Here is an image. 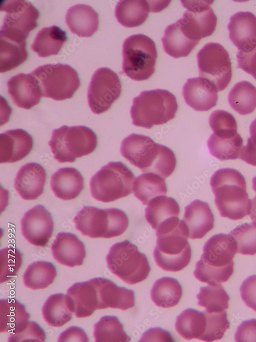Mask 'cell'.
<instances>
[{
  "label": "cell",
  "instance_id": "cell-1",
  "mask_svg": "<svg viewBox=\"0 0 256 342\" xmlns=\"http://www.w3.org/2000/svg\"><path fill=\"white\" fill-rule=\"evenodd\" d=\"M120 153L142 172L155 173L163 178L169 176L176 166L171 149L144 135L132 133L125 137L121 142Z\"/></svg>",
  "mask_w": 256,
  "mask_h": 342
},
{
  "label": "cell",
  "instance_id": "cell-2",
  "mask_svg": "<svg viewBox=\"0 0 256 342\" xmlns=\"http://www.w3.org/2000/svg\"><path fill=\"white\" fill-rule=\"evenodd\" d=\"M210 185L222 217L239 220L249 215L251 199L246 191L245 178L239 171L231 168L218 170L211 176Z\"/></svg>",
  "mask_w": 256,
  "mask_h": 342
},
{
  "label": "cell",
  "instance_id": "cell-3",
  "mask_svg": "<svg viewBox=\"0 0 256 342\" xmlns=\"http://www.w3.org/2000/svg\"><path fill=\"white\" fill-rule=\"evenodd\" d=\"M203 251L196 264L195 277L208 284L226 281L233 272L232 259L237 251L234 239L229 234H215L205 243Z\"/></svg>",
  "mask_w": 256,
  "mask_h": 342
},
{
  "label": "cell",
  "instance_id": "cell-4",
  "mask_svg": "<svg viewBox=\"0 0 256 342\" xmlns=\"http://www.w3.org/2000/svg\"><path fill=\"white\" fill-rule=\"evenodd\" d=\"M178 104L175 96L160 89L143 91L133 100L132 124L146 129L167 123L175 116Z\"/></svg>",
  "mask_w": 256,
  "mask_h": 342
},
{
  "label": "cell",
  "instance_id": "cell-5",
  "mask_svg": "<svg viewBox=\"0 0 256 342\" xmlns=\"http://www.w3.org/2000/svg\"><path fill=\"white\" fill-rule=\"evenodd\" d=\"M73 220L76 229L91 238L118 236L129 225V218L125 212L115 208L101 209L84 206L77 212Z\"/></svg>",
  "mask_w": 256,
  "mask_h": 342
},
{
  "label": "cell",
  "instance_id": "cell-6",
  "mask_svg": "<svg viewBox=\"0 0 256 342\" xmlns=\"http://www.w3.org/2000/svg\"><path fill=\"white\" fill-rule=\"evenodd\" d=\"M157 242L154 250L156 264L171 272L180 271L189 264L191 255L186 229L182 220L168 229L156 232Z\"/></svg>",
  "mask_w": 256,
  "mask_h": 342
},
{
  "label": "cell",
  "instance_id": "cell-7",
  "mask_svg": "<svg viewBox=\"0 0 256 342\" xmlns=\"http://www.w3.org/2000/svg\"><path fill=\"white\" fill-rule=\"evenodd\" d=\"M48 145L58 162L73 163L76 158L93 152L97 145V138L87 127L64 125L53 130Z\"/></svg>",
  "mask_w": 256,
  "mask_h": 342
},
{
  "label": "cell",
  "instance_id": "cell-8",
  "mask_svg": "<svg viewBox=\"0 0 256 342\" xmlns=\"http://www.w3.org/2000/svg\"><path fill=\"white\" fill-rule=\"evenodd\" d=\"M135 178L132 171L122 162H110L91 177V195L103 203L127 196L132 193Z\"/></svg>",
  "mask_w": 256,
  "mask_h": 342
},
{
  "label": "cell",
  "instance_id": "cell-9",
  "mask_svg": "<svg viewBox=\"0 0 256 342\" xmlns=\"http://www.w3.org/2000/svg\"><path fill=\"white\" fill-rule=\"evenodd\" d=\"M106 261L111 272L129 285L145 280L151 270L146 255L127 239L112 246Z\"/></svg>",
  "mask_w": 256,
  "mask_h": 342
},
{
  "label": "cell",
  "instance_id": "cell-10",
  "mask_svg": "<svg viewBox=\"0 0 256 342\" xmlns=\"http://www.w3.org/2000/svg\"><path fill=\"white\" fill-rule=\"evenodd\" d=\"M122 54V70L130 78L144 81L154 74L157 51L154 42L147 36L138 34L126 38Z\"/></svg>",
  "mask_w": 256,
  "mask_h": 342
},
{
  "label": "cell",
  "instance_id": "cell-11",
  "mask_svg": "<svg viewBox=\"0 0 256 342\" xmlns=\"http://www.w3.org/2000/svg\"><path fill=\"white\" fill-rule=\"evenodd\" d=\"M31 73L39 82L42 96L56 100L72 98L80 85L77 71L66 64L44 65Z\"/></svg>",
  "mask_w": 256,
  "mask_h": 342
},
{
  "label": "cell",
  "instance_id": "cell-12",
  "mask_svg": "<svg viewBox=\"0 0 256 342\" xmlns=\"http://www.w3.org/2000/svg\"><path fill=\"white\" fill-rule=\"evenodd\" d=\"M199 77L217 90L225 89L231 78V63L227 51L221 44L209 43L197 54Z\"/></svg>",
  "mask_w": 256,
  "mask_h": 342
},
{
  "label": "cell",
  "instance_id": "cell-13",
  "mask_svg": "<svg viewBox=\"0 0 256 342\" xmlns=\"http://www.w3.org/2000/svg\"><path fill=\"white\" fill-rule=\"evenodd\" d=\"M0 8L6 13L0 33L26 40L29 33L37 26L39 11L29 1H4Z\"/></svg>",
  "mask_w": 256,
  "mask_h": 342
},
{
  "label": "cell",
  "instance_id": "cell-14",
  "mask_svg": "<svg viewBox=\"0 0 256 342\" xmlns=\"http://www.w3.org/2000/svg\"><path fill=\"white\" fill-rule=\"evenodd\" d=\"M187 10L176 23L190 39L199 42L211 35L217 22V16L210 5V1H181Z\"/></svg>",
  "mask_w": 256,
  "mask_h": 342
},
{
  "label": "cell",
  "instance_id": "cell-15",
  "mask_svg": "<svg viewBox=\"0 0 256 342\" xmlns=\"http://www.w3.org/2000/svg\"><path fill=\"white\" fill-rule=\"evenodd\" d=\"M121 84L118 75L106 67L97 69L93 74L88 90V101L91 111L99 114L105 112L118 98Z\"/></svg>",
  "mask_w": 256,
  "mask_h": 342
},
{
  "label": "cell",
  "instance_id": "cell-16",
  "mask_svg": "<svg viewBox=\"0 0 256 342\" xmlns=\"http://www.w3.org/2000/svg\"><path fill=\"white\" fill-rule=\"evenodd\" d=\"M20 225L24 237L36 246H46L53 232L51 214L41 205L27 211L21 219Z\"/></svg>",
  "mask_w": 256,
  "mask_h": 342
},
{
  "label": "cell",
  "instance_id": "cell-17",
  "mask_svg": "<svg viewBox=\"0 0 256 342\" xmlns=\"http://www.w3.org/2000/svg\"><path fill=\"white\" fill-rule=\"evenodd\" d=\"M91 280L96 290L98 310L111 308L125 310L134 306L133 290L118 287L111 280L103 277Z\"/></svg>",
  "mask_w": 256,
  "mask_h": 342
},
{
  "label": "cell",
  "instance_id": "cell-18",
  "mask_svg": "<svg viewBox=\"0 0 256 342\" xmlns=\"http://www.w3.org/2000/svg\"><path fill=\"white\" fill-rule=\"evenodd\" d=\"M8 92L18 107L30 109L38 104L42 92L37 78L31 73H18L7 82Z\"/></svg>",
  "mask_w": 256,
  "mask_h": 342
},
{
  "label": "cell",
  "instance_id": "cell-19",
  "mask_svg": "<svg viewBox=\"0 0 256 342\" xmlns=\"http://www.w3.org/2000/svg\"><path fill=\"white\" fill-rule=\"evenodd\" d=\"M182 222L188 238L204 237L214 226V216L208 203L196 199L184 209Z\"/></svg>",
  "mask_w": 256,
  "mask_h": 342
},
{
  "label": "cell",
  "instance_id": "cell-20",
  "mask_svg": "<svg viewBox=\"0 0 256 342\" xmlns=\"http://www.w3.org/2000/svg\"><path fill=\"white\" fill-rule=\"evenodd\" d=\"M229 37L239 51H248L256 47V16L251 12H238L227 25Z\"/></svg>",
  "mask_w": 256,
  "mask_h": 342
},
{
  "label": "cell",
  "instance_id": "cell-21",
  "mask_svg": "<svg viewBox=\"0 0 256 342\" xmlns=\"http://www.w3.org/2000/svg\"><path fill=\"white\" fill-rule=\"evenodd\" d=\"M46 172L39 164L29 163L23 165L14 179V188L22 198L34 200L43 192Z\"/></svg>",
  "mask_w": 256,
  "mask_h": 342
},
{
  "label": "cell",
  "instance_id": "cell-22",
  "mask_svg": "<svg viewBox=\"0 0 256 342\" xmlns=\"http://www.w3.org/2000/svg\"><path fill=\"white\" fill-rule=\"evenodd\" d=\"M32 136L22 129L5 131L0 135L1 163H14L25 157L31 151Z\"/></svg>",
  "mask_w": 256,
  "mask_h": 342
},
{
  "label": "cell",
  "instance_id": "cell-23",
  "mask_svg": "<svg viewBox=\"0 0 256 342\" xmlns=\"http://www.w3.org/2000/svg\"><path fill=\"white\" fill-rule=\"evenodd\" d=\"M51 251L57 261L70 267L81 266L86 254L83 243L76 235L69 232L57 233L52 244Z\"/></svg>",
  "mask_w": 256,
  "mask_h": 342
},
{
  "label": "cell",
  "instance_id": "cell-24",
  "mask_svg": "<svg viewBox=\"0 0 256 342\" xmlns=\"http://www.w3.org/2000/svg\"><path fill=\"white\" fill-rule=\"evenodd\" d=\"M217 92L211 84L200 77L188 79L182 89L186 104L199 111H208L216 105Z\"/></svg>",
  "mask_w": 256,
  "mask_h": 342
},
{
  "label": "cell",
  "instance_id": "cell-25",
  "mask_svg": "<svg viewBox=\"0 0 256 342\" xmlns=\"http://www.w3.org/2000/svg\"><path fill=\"white\" fill-rule=\"evenodd\" d=\"M65 20L71 31L79 37H91L98 29V14L88 5L77 4L70 7Z\"/></svg>",
  "mask_w": 256,
  "mask_h": 342
},
{
  "label": "cell",
  "instance_id": "cell-26",
  "mask_svg": "<svg viewBox=\"0 0 256 342\" xmlns=\"http://www.w3.org/2000/svg\"><path fill=\"white\" fill-rule=\"evenodd\" d=\"M51 188L55 195L62 200L77 197L84 187L83 177L72 167L59 169L51 177Z\"/></svg>",
  "mask_w": 256,
  "mask_h": 342
},
{
  "label": "cell",
  "instance_id": "cell-27",
  "mask_svg": "<svg viewBox=\"0 0 256 342\" xmlns=\"http://www.w3.org/2000/svg\"><path fill=\"white\" fill-rule=\"evenodd\" d=\"M67 294L71 298L76 317H88L98 310L96 290L91 279L73 284L67 290Z\"/></svg>",
  "mask_w": 256,
  "mask_h": 342
},
{
  "label": "cell",
  "instance_id": "cell-28",
  "mask_svg": "<svg viewBox=\"0 0 256 342\" xmlns=\"http://www.w3.org/2000/svg\"><path fill=\"white\" fill-rule=\"evenodd\" d=\"M180 210L173 198L161 195L152 200L145 209V217L152 228L156 230L162 225L178 218Z\"/></svg>",
  "mask_w": 256,
  "mask_h": 342
},
{
  "label": "cell",
  "instance_id": "cell-29",
  "mask_svg": "<svg viewBox=\"0 0 256 342\" xmlns=\"http://www.w3.org/2000/svg\"><path fill=\"white\" fill-rule=\"evenodd\" d=\"M42 312L50 326L60 327L72 319L74 310L71 298L62 293L52 295L44 304Z\"/></svg>",
  "mask_w": 256,
  "mask_h": 342
},
{
  "label": "cell",
  "instance_id": "cell-30",
  "mask_svg": "<svg viewBox=\"0 0 256 342\" xmlns=\"http://www.w3.org/2000/svg\"><path fill=\"white\" fill-rule=\"evenodd\" d=\"M206 311L200 312L189 308L177 316L175 323L177 332L184 339L197 338L204 340L207 330Z\"/></svg>",
  "mask_w": 256,
  "mask_h": 342
},
{
  "label": "cell",
  "instance_id": "cell-31",
  "mask_svg": "<svg viewBox=\"0 0 256 342\" xmlns=\"http://www.w3.org/2000/svg\"><path fill=\"white\" fill-rule=\"evenodd\" d=\"M151 3L145 0L119 1L115 9L118 22L127 28L138 27L146 19L150 11L152 12Z\"/></svg>",
  "mask_w": 256,
  "mask_h": 342
},
{
  "label": "cell",
  "instance_id": "cell-32",
  "mask_svg": "<svg viewBox=\"0 0 256 342\" xmlns=\"http://www.w3.org/2000/svg\"><path fill=\"white\" fill-rule=\"evenodd\" d=\"M67 39L66 32L60 27H44L37 33L31 48L41 57L56 55Z\"/></svg>",
  "mask_w": 256,
  "mask_h": 342
},
{
  "label": "cell",
  "instance_id": "cell-33",
  "mask_svg": "<svg viewBox=\"0 0 256 342\" xmlns=\"http://www.w3.org/2000/svg\"><path fill=\"white\" fill-rule=\"evenodd\" d=\"M26 41L0 34V72L4 73L20 66L28 58Z\"/></svg>",
  "mask_w": 256,
  "mask_h": 342
},
{
  "label": "cell",
  "instance_id": "cell-34",
  "mask_svg": "<svg viewBox=\"0 0 256 342\" xmlns=\"http://www.w3.org/2000/svg\"><path fill=\"white\" fill-rule=\"evenodd\" d=\"M161 41L165 52L175 58L188 56L199 42L188 37L176 22L166 28Z\"/></svg>",
  "mask_w": 256,
  "mask_h": 342
},
{
  "label": "cell",
  "instance_id": "cell-35",
  "mask_svg": "<svg viewBox=\"0 0 256 342\" xmlns=\"http://www.w3.org/2000/svg\"><path fill=\"white\" fill-rule=\"evenodd\" d=\"M167 191L164 178L153 173L140 175L133 184L134 195L144 205H148L156 197L166 194Z\"/></svg>",
  "mask_w": 256,
  "mask_h": 342
},
{
  "label": "cell",
  "instance_id": "cell-36",
  "mask_svg": "<svg viewBox=\"0 0 256 342\" xmlns=\"http://www.w3.org/2000/svg\"><path fill=\"white\" fill-rule=\"evenodd\" d=\"M182 295L179 281L172 277H163L157 280L151 291V297L155 304L167 308L177 305Z\"/></svg>",
  "mask_w": 256,
  "mask_h": 342
},
{
  "label": "cell",
  "instance_id": "cell-37",
  "mask_svg": "<svg viewBox=\"0 0 256 342\" xmlns=\"http://www.w3.org/2000/svg\"><path fill=\"white\" fill-rule=\"evenodd\" d=\"M228 101L239 114H250L256 108V87L248 81L238 82L230 90Z\"/></svg>",
  "mask_w": 256,
  "mask_h": 342
},
{
  "label": "cell",
  "instance_id": "cell-38",
  "mask_svg": "<svg viewBox=\"0 0 256 342\" xmlns=\"http://www.w3.org/2000/svg\"><path fill=\"white\" fill-rule=\"evenodd\" d=\"M30 314L15 298L0 300V331L11 332L28 320Z\"/></svg>",
  "mask_w": 256,
  "mask_h": 342
},
{
  "label": "cell",
  "instance_id": "cell-39",
  "mask_svg": "<svg viewBox=\"0 0 256 342\" xmlns=\"http://www.w3.org/2000/svg\"><path fill=\"white\" fill-rule=\"evenodd\" d=\"M56 275V268L52 263L37 261L27 268L23 275V282L31 289H42L52 284Z\"/></svg>",
  "mask_w": 256,
  "mask_h": 342
},
{
  "label": "cell",
  "instance_id": "cell-40",
  "mask_svg": "<svg viewBox=\"0 0 256 342\" xmlns=\"http://www.w3.org/2000/svg\"><path fill=\"white\" fill-rule=\"evenodd\" d=\"M243 139L237 133L231 137H220L214 133L209 136L207 146L210 153L221 160L240 158L243 148Z\"/></svg>",
  "mask_w": 256,
  "mask_h": 342
},
{
  "label": "cell",
  "instance_id": "cell-41",
  "mask_svg": "<svg viewBox=\"0 0 256 342\" xmlns=\"http://www.w3.org/2000/svg\"><path fill=\"white\" fill-rule=\"evenodd\" d=\"M93 335L96 342H129L131 338L115 316L102 317L94 326Z\"/></svg>",
  "mask_w": 256,
  "mask_h": 342
},
{
  "label": "cell",
  "instance_id": "cell-42",
  "mask_svg": "<svg viewBox=\"0 0 256 342\" xmlns=\"http://www.w3.org/2000/svg\"><path fill=\"white\" fill-rule=\"evenodd\" d=\"M197 298L198 305L209 313L221 312L228 308L229 297L220 284L201 287Z\"/></svg>",
  "mask_w": 256,
  "mask_h": 342
},
{
  "label": "cell",
  "instance_id": "cell-43",
  "mask_svg": "<svg viewBox=\"0 0 256 342\" xmlns=\"http://www.w3.org/2000/svg\"><path fill=\"white\" fill-rule=\"evenodd\" d=\"M229 234L235 240L237 253L253 255L256 253V223H244L238 226Z\"/></svg>",
  "mask_w": 256,
  "mask_h": 342
},
{
  "label": "cell",
  "instance_id": "cell-44",
  "mask_svg": "<svg viewBox=\"0 0 256 342\" xmlns=\"http://www.w3.org/2000/svg\"><path fill=\"white\" fill-rule=\"evenodd\" d=\"M209 124L214 134L220 137H231L238 133L237 124L234 116L224 110L213 111L209 117Z\"/></svg>",
  "mask_w": 256,
  "mask_h": 342
},
{
  "label": "cell",
  "instance_id": "cell-45",
  "mask_svg": "<svg viewBox=\"0 0 256 342\" xmlns=\"http://www.w3.org/2000/svg\"><path fill=\"white\" fill-rule=\"evenodd\" d=\"M22 253L14 247H7L1 250V283L6 282L17 275L22 264Z\"/></svg>",
  "mask_w": 256,
  "mask_h": 342
},
{
  "label": "cell",
  "instance_id": "cell-46",
  "mask_svg": "<svg viewBox=\"0 0 256 342\" xmlns=\"http://www.w3.org/2000/svg\"><path fill=\"white\" fill-rule=\"evenodd\" d=\"M44 330L36 323L27 320L19 328L10 332L8 341H45Z\"/></svg>",
  "mask_w": 256,
  "mask_h": 342
},
{
  "label": "cell",
  "instance_id": "cell-47",
  "mask_svg": "<svg viewBox=\"0 0 256 342\" xmlns=\"http://www.w3.org/2000/svg\"><path fill=\"white\" fill-rule=\"evenodd\" d=\"M240 291L246 305L256 311V275L245 279L240 286Z\"/></svg>",
  "mask_w": 256,
  "mask_h": 342
},
{
  "label": "cell",
  "instance_id": "cell-48",
  "mask_svg": "<svg viewBox=\"0 0 256 342\" xmlns=\"http://www.w3.org/2000/svg\"><path fill=\"white\" fill-rule=\"evenodd\" d=\"M249 133L250 136L243 147L240 158L247 164L256 166V118L250 125Z\"/></svg>",
  "mask_w": 256,
  "mask_h": 342
},
{
  "label": "cell",
  "instance_id": "cell-49",
  "mask_svg": "<svg viewBox=\"0 0 256 342\" xmlns=\"http://www.w3.org/2000/svg\"><path fill=\"white\" fill-rule=\"evenodd\" d=\"M238 67L251 75L256 79V47L248 51L237 53Z\"/></svg>",
  "mask_w": 256,
  "mask_h": 342
},
{
  "label": "cell",
  "instance_id": "cell-50",
  "mask_svg": "<svg viewBox=\"0 0 256 342\" xmlns=\"http://www.w3.org/2000/svg\"><path fill=\"white\" fill-rule=\"evenodd\" d=\"M234 339L237 342L256 341V319L242 322L237 328Z\"/></svg>",
  "mask_w": 256,
  "mask_h": 342
},
{
  "label": "cell",
  "instance_id": "cell-51",
  "mask_svg": "<svg viewBox=\"0 0 256 342\" xmlns=\"http://www.w3.org/2000/svg\"><path fill=\"white\" fill-rule=\"evenodd\" d=\"M58 341H89V338L84 331L78 327H71L62 332L58 339Z\"/></svg>",
  "mask_w": 256,
  "mask_h": 342
},
{
  "label": "cell",
  "instance_id": "cell-52",
  "mask_svg": "<svg viewBox=\"0 0 256 342\" xmlns=\"http://www.w3.org/2000/svg\"><path fill=\"white\" fill-rule=\"evenodd\" d=\"M174 341L171 335L167 331L160 328L149 329L142 335L140 341Z\"/></svg>",
  "mask_w": 256,
  "mask_h": 342
},
{
  "label": "cell",
  "instance_id": "cell-53",
  "mask_svg": "<svg viewBox=\"0 0 256 342\" xmlns=\"http://www.w3.org/2000/svg\"><path fill=\"white\" fill-rule=\"evenodd\" d=\"M249 215L252 222L256 223V195L251 199V206Z\"/></svg>",
  "mask_w": 256,
  "mask_h": 342
},
{
  "label": "cell",
  "instance_id": "cell-54",
  "mask_svg": "<svg viewBox=\"0 0 256 342\" xmlns=\"http://www.w3.org/2000/svg\"><path fill=\"white\" fill-rule=\"evenodd\" d=\"M252 187L253 190L256 192V176H254L252 179Z\"/></svg>",
  "mask_w": 256,
  "mask_h": 342
}]
</instances>
